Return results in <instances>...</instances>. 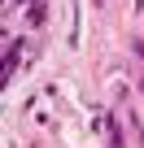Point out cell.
<instances>
[{
    "label": "cell",
    "instance_id": "cell-1",
    "mask_svg": "<svg viewBox=\"0 0 144 148\" xmlns=\"http://www.w3.org/2000/svg\"><path fill=\"white\" fill-rule=\"evenodd\" d=\"M22 57H31V48L18 44V39H9V52H5V83H13V74H18V61H22Z\"/></svg>",
    "mask_w": 144,
    "mask_h": 148
},
{
    "label": "cell",
    "instance_id": "cell-2",
    "mask_svg": "<svg viewBox=\"0 0 144 148\" xmlns=\"http://www.w3.org/2000/svg\"><path fill=\"white\" fill-rule=\"evenodd\" d=\"M26 22H31V26H44V0H39V5H31V9H26Z\"/></svg>",
    "mask_w": 144,
    "mask_h": 148
},
{
    "label": "cell",
    "instance_id": "cell-3",
    "mask_svg": "<svg viewBox=\"0 0 144 148\" xmlns=\"http://www.w3.org/2000/svg\"><path fill=\"white\" fill-rule=\"evenodd\" d=\"M13 5H26V9H31V5H39V0H13Z\"/></svg>",
    "mask_w": 144,
    "mask_h": 148
}]
</instances>
